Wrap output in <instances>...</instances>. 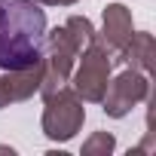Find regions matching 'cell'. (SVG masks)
Masks as SVG:
<instances>
[{"label":"cell","mask_w":156,"mask_h":156,"mask_svg":"<svg viewBox=\"0 0 156 156\" xmlns=\"http://www.w3.org/2000/svg\"><path fill=\"white\" fill-rule=\"evenodd\" d=\"M46 9L37 0H0V70L40 61Z\"/></svg>","instance_id":"6da1fadb"},{"label":"cell","mask_w":156,"mask_h":156,"mask_svg":"<svg viewBox=\"0 0 156 156\" xmlns=\"http://www.w3.org/2000/svg\"><path fill=\"white\" fill-rule=\"evenodd\" d=\"M86 122V107H83V98L76 95L70 86H61L55 89L52 95L43 98V116H40V126H43V135L49 141H70L76 132L83 129Z\"/></svg>","instance_id":"7a4b0ae2"},{"label":"cell","mask_w":156,"mask_h":156,"mask_svg":"<svg viewBox=\"0 0 156 156\" xmlns=\"http://www.w3.org/2000/svg\"><path fill=\"white\" fill-rule=\"evenodd\" d=\"M110 70H113V61H110L107 49L98 40V43H92L89 49H83L76 55V64L70 70L67 86L83 98V104H101L104 89L110 83Z\"/></svg>","instance_id":"3957f363"},{"label":"cell","mask_w":156,"mask_h":156,"mask_svg":"<svg viewBox=\"0 0 156 156\" xmlns=\"http://www.w3.org/2000/svg\"><path fill=\"white\" fill-rule=\"evenodd\" d=\"M76 46L73 40L67 37L64 25L61 28H52L43 34V46H40V64H43V80H40V95H52L55 89L67 86L70 80V70L76 64Z\"/></svg>","instance_id":"277c9868"},{"label":"cell","mask_w":156,"mask_h":156,"mask_svg":"<svg viewBox=\"0 0 156 156\" xmlns=\"http://www.w3.org/2000/svg\"><path fill=\"white\" fill-rule=\"evenodd\" d=\"M147 98H150V76L144 70L126 67L122 73H116L113 80L107 83L101 104H104V113L110 119H122V116H129Z\"/></svg>","instance_id":"5b68a950"},{"label":"cell","mask_w":156,"mask_h":156,"mask_svg":"<svg viewBox=\"0 0 156 156\" xmlns=\"http://www.w3.org/2000/svg\"><path fill=\"white\" fill-rule=\"evenodd\" d=\"M135 34V22H132V9L126 3H107L104 12H101V31H98V40L101 46L107 49L110 61H122V52L129 46Z\"/></svg>","instance_id":"8992f818"},{"label":"cell","mask_w":156,"mask_h":156,"mask_svg":"<svg viewBox=\"0 0 156 156\" xmlns=\"http://www.w3.org/2000/svg\"><path fill=\"white\" fill-rule=\"evenodd\" d=\"M40 80H43L40 61H34L28 67H16V70H0V107L22 104V101L34 98L40 92Z\"/></svg>","instance_id":"52a82bcc"},{"label":"cell","mask_w":156,"mask_h":156,"mask_svg":"<svg viewBox=\"0 0 156 156\" xmlns=\"http://www.w3.org/2000/svg\"><path fill=\"white\" fill-rule=\"evenodd\" d=\"M153 55H156V46H153V34L150 31H135L126 52H122V64L126 67H135V70H150L153 67Z\"/></svg>","instance_id":"ba28073f"},{"label":"cell","mask_w":156,"mask_h":156,"mask_svg":"<svg viewBox=\"0 0 156 156\" xmlns=\"http://www.w3.org/2000/svg\"><path fill=\"white\" fill-rule=\"evenodd\" d=\"M64 31H67V37L73 40L76 52H83V49H89L92 43H98V31H95V25H92L86 16H70V19L64 22Z\"/></svg>","instance_id":"9c48e42d"},{"label":"cell","mask_w":156,"mask_h":156,"mask_svg":"<svg viewBox=\"0 0 156 156\" xmlns=\"http://www.w3.org/2000/svg\"><path fill=\"white\" fill-rule=\"evenodd\" d=\"M113 150H116V138L110 132H95L83 144V156H110Z\"/></svg>","instance_id":"30bf717a"},{"label":"cell","mask_w":156,"mask_h":156,"mask_svg":"<svg viewBox=\"0 0 156 156\" xmlns=\"http://www.w3.org/2000/svg\"><path fill=\"white\" fill-rule=\"evenodd\" d=\"M80 0H40V6H73Z\"/></svg>","instance_id":"8fae6325"},{"label":"cell","mask_w":156,"mask_h":156,"mask_svg":"<svg viewBox=\"0 0 156 156\" xmlns=\"http://www.w3.org/2000/svg\"><path fill=\"white\" fill-rule=\"evenodd\" d=\"M37 3H40V0H37Z\"/></svg>","instance_id":"7c38bea8"}]
</instances>
